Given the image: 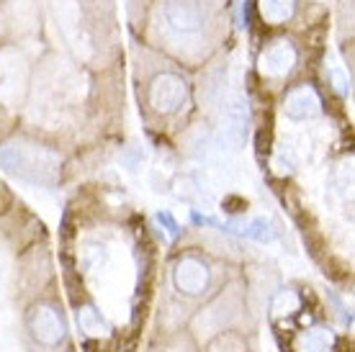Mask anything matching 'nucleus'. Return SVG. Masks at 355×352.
Here are the masks:
<instances>
[{
    "instance_id": "nucleus-1",
    "label": "nucleus",
    "mask_w": 355,
    "mask_h": 352,
    "mask_svg": "<svg viewBox=\"0 0 355 352\" xmlns=\"http://www.w3.org/2000/svg\"><path fill=\"white\" fill-rule=\"evenodd\" d=\"M0 168L34 185H54L60 175V159L44 147L13 141L0 147Z\"/></svg>"
},
{
    "instance_id": "nucleus-2",
    "label": "nucleus",
    "mask_w": 355,
    "mask_h": 352,
    "mask_svg": "<svg viewBox=\"0 0 355 352\" xmlns=\"http://www.w3.org/2000/svg\"><path fill=\"white\" fill-rule=\"evenodd\" d=\"M188 98V85L183 78L178 75H157L150 85V106L157 111V114H173L178 108L186 103Z\"/></svg>"
},
{
    "instance_id": "nucleus-3",
    "label": "nucleus",
    "mask_w": 355,
    "mask_h": 352,
    "mask_svg": "<svg viewBox=\"0 0 355 352\" xmlns=\"http://www.w3.org/2000/svg\"><path fill=\"white\" fill-rule=\"evenodd\" d=\"M173 283L186 296H204L211 285V270L198 257H183L173 270Z\"/></svg>"
},
{
    "instance_id": "nucleus-4",
    "label": "nucleus",
    "mask_w": 355,
    "mask_h": 352,
    "mask_svg": "<svg viewBox=\"0 0 355 352\" xmlns=\"http://www.w3.org/2000/svg\"><path fill=\"white\" fill-rule=\"evenodd\" d=\"M28 329L42 344H57L64 337V322L54 306H36L28 314Z\"/></svg>"
},
{
    "instance_id": "nucleus-5",
    "label": "nucleus",
    "mask_w": 355,
    "mask_h": 352,
    "mask_svg": "<svg viewBox=\"0 0 355 352\" xmlns=\"http://www.w3.org/2000/svg\"><path fill=\"white\" fill-rule=\"evenodd\" d=\"M165 18H168V26L178 34H196L204 26V13L188 0H170L165 6Z\"/></svg>"
},
{
    "instance_id": "nucleus-6",
    "label": "nucleus",
    "mask_w": 355,
    "mask_h": 352,
    "mask_svg": "<svg viewBox=\"0 0 355 352\" xmlns=\"http://www.w3.org/2000/svg\"><path fill=\"white\" fill-rule=\"evenodd\" d=\"M296 64V52L291 44L278 42V44L268 46L266 52L260 54V72L268 78H284L286 72Z\"/></svg>"
},
{
    "instance_id": "nucleus-7",
    "label": "nucleus",
    "mask_w": 355,
    "mask_h": 352,
    "mask_svg": "<svg viewBox=\"0 0 355 352\" xmlns=\"http://www.w3.org/2000/svg\"><path fill=\"white\" fill-rule=\"evenodd\" d=\"M286 116L293 118V121H306V118H314L320 114V98L311 88H296L291 96L286 98L284 106Z\"/></svg>"
},
{
    "instance_id": "nucleus-8",
    "label": "nucleus",
    "mask_w": 355,
    "mask_h": 352,
    "mask_svg": "<svg viewBox=\"0 0 355 352\" xmlns=\"http://www.w3.org/2000/svg\"><path fill=\"white\" fill-rule=\"evenodd\" d=\"M332 347H335V335L324 326H314L309 332L299 335V340H296V350L299 352H329Z\"/></svg>"
},
{
    "instance_id": "nucleus-9",
    "label": "nucleus",
    "mask_w": 355,
    "mask_h": 352,
    "mask_svg": "<svg viewBox=\"0 0 355 352\" xmlns=\"http://www.w3.org/2000/svg\"><path fill=\"white\" fill-rule=\"evenodd\" d=\"M222 229L237 231V234H242V237H248V239H255V242H270V239L275 237L273 224L268 219H252V221H248V224H240V227H222Z\"/></svg>"
},
{
    "instance_id": "nucleus-10",
    "label": "nucleus",
    "mask_w": 355,
    "mask_h": 352,
    "mask_svg": "<svg viewBox=\"0 0 355 352\" xmlns=\"http://www.w3.org/2000/svg\"><path fill=\"white\" fill-rule=\"evenodd\" d=\"M260 13L270 24H284L293 13V0H260Z\"/></svg>"
},
{
    "instance_id": "nucleus-11",
    "label": "nucleus",
    "mask_w": 355,
    "mask_h": 352,
    "mask_svg": "<svg viewBox=\"0 0 355 352\" xmlns=\"http://www.w3.org/2000/svg\"><path fill=\"white\" fill-rule=\"evenodd\" d=\"M78 322H80V326L88 332V335H103V322H101V317H98L93 308H85L80 317H78Z\"/></svg>"
},
{
    "instance_id": "nucleus-12",
    "label": "nucleus",
    "mask_w": 355,
    "mask_h": 352,
    "mask_svg": "<svg viewBox=\"0 0 355 352\" xmlns=\"http://www.w3.org/2000/svg\"><path fill=\"white\" fill-rule=\"evenodd\" d=\"M157 219H160V224H165V227H168V231H170V234H173V237H175V234H178V224H175V219H173V216H170V213H160V216H157Z\"/></svg>"
}]
</instances>
